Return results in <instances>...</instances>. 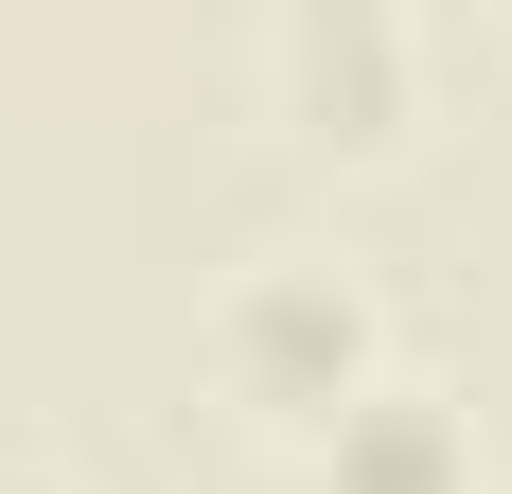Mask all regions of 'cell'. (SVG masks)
<instances>
[{"label": "cell", "instance_id": "obj_1", "mask_svg": "<svg viewBox=\"0 0 512 494\" xmlns=\"http://www.w3.org/2000/svg\"><path fill=\"white\" fill-rule=\"evenodd\" d=\"M389 389V300L336 247H248L212 283V406L265 442H336V406Z\"/></svg>", "mask_w": 512, "mask_h": 494}, {"label": "cell", "instance_id": "obj_2", "mask_svg": "<svg viewBox=\"0 0 512 494\" xmlns=\"http://www.w3.org/2000/svg\"><path fill=\"white\" fill-rule=\"evenodd\" d=\"M265 106L318 159H407V124H424L407 0H265Z\"/></svg>", "mask_w": 512, "mask_h": 494}, {"label": "cell", "instance_id": "obj_3", "mask_svg": "<svg viewBox=\"0 0 512 494\" xmlns=\"http://www.w3.org/2000/svg\"><path fill=\"white\" fill-rule=\"evenodd\" d=\"M301 494H477V406L389 371L371 406H336V442H301Z\"/></svg>", "mask_w": 512, "mask_h": 494}, {"label": "cell", "instance_id": "obj_4", "mask_svg": "<svg viewBox=\"0 0 512 494\" xmlns=\"http://www.w3.org/2000/svg\"><path fill=\"white\" fill-rule=\"evenodd\" d=\"M0 494H89V477H71V459H18V442H0Z\"/></svg>", "mask_w": 512, "mask_h": 494}, {"label": "cell", "instance_id": "obj_5", "mask_svg": "<svg viewBox=\"0 0 512 494\" xmlns=\"http://www.w3.org/2000/svg\"><path fill=\"white\" fill-rule=\"evenodd\" d=\"M495 36H512V0H495Z\"/></svg>", "mask_w": 512, "mask_h": 494}]
</instances>
